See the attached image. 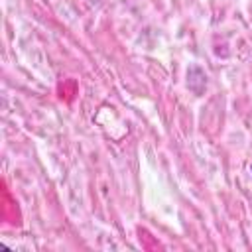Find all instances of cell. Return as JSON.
<instances>
[{
  "label": "cell",
  "mask_w": 252,
  "mask_h": 252,
  "mask_svg": "<svg viewBox=\"0 0 252 252\" xmlns=\"http://www.w3.org/2000/svg\"><path fill=\"white\" fill-rule=\"evenodd\" d=\"M250 171H252V163H250Z\"/></svg>",
  "instance_id": "1"
}]
</instances>
